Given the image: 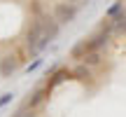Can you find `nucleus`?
Instances as JSON below:
<instances>
[{"instance_id": "2", "label": "nucleus", "mask_w": 126, "mask_h": 117, "mask_svg": "<svg viewBox=\"0 0 126 117\" xmlns=\"http://www.w3.org/2000/svg\"><path fill=\"white\" fill-rule=\"evenodd\" d=\"M42 28H45V35H42V49H45L51 40H56V38H59L61 23L54 19V14H51V17H49V14H45V17H42Z\"/></svg>"}, {"instance_id": "9", "label": "nucleus", "mask_w": 126, "mask_h": 117, "mask_svg": "<svg viewBox=\"0 0 126 117\" xmlns=\"http://www.w3.org/2000/svg\"><path fill=\"white\" fill-rule=\"evenodd\" d=\"M72 77H75V80H89L91 77V68L86 66V63H79V66L72 68Z\"/></svg>"}, {"instance_id": "1", "label": "nucleus", "mask_w": 126, "mask_h": 117, "mask_svg": "<svg viewBox=\"0 0 126 117\" xmlns=\"http://www.w3.org/2000/svg\"><path fill=\"white\" fill-rule=\"evenodd\" d=\"M42 35H45L42 19H33V21H31V28H28V35H26V49L31 52L33 56H37L42 52Z\"/></svg>"}, {"instance_id": "12", "label": "nucleus", "mask_w": 126, "mask_h": 117, "mask_svg": "<svg viewBox=\"0 0 126 117\" xmlns=\"http://www.w3.org/2000/svg\"><path fill=\"white\" fill-rule=\"evenodd\" d=\"M31 12H33V19H42L45 17V7H42L40 0H31Z\"/></svg>"}, {"instance_id": "3", "label": "nucleus", "mask_w": 126, "mask_h": 117, "mask_svg": "<svg viewBox=\"0 0 126 117\" xmlns=\"http://www.w3.org/2000/svg\"><path fill=\"white\" fill-rule=\"evenodd\" d=\"M75 17H77V5H72V2H56V7H54V19L61 23H70V21H75Z\"/></svg>"}, {"instance_id": "10", "label": "nucleus", "mask_w": 126, "mask_h": 117, "mask_svg": "<svg viewBox=\"0 0 126 117\" xmlns=\"http://www.w3.org/2000/svg\"><path fill=\"white\" fill-rule=\"evenodd\" d=\"M100 61H103V56H100V52H89L84 58H82V63H86L89 68H94V66H100Z\"/></svg>"}, {"instance_id": "7", "label": "nucleus", "mask_w": 126, "mask_h": 117, "mask_svg": "<svg viewBox=\"0 0 126 117\" xmlns=\"http://www.w3.org/2000/svg\"><path fill=\"white\" fill-rule=\"evenodd\" d=\"M47 96H49V91H47V87H40V89H35V91H33V94H31V98L26 101V105H28V108H31V110H35L37 105H40L42 101L47 98Z\"/></svg>"}, {"instance_id": "11", "label": "nucleus", "mask_w": 126, "mask_h": 117, "mask_svg": "<svg viewBox=\"0 0 126 117\" xmlns=\"http://www.w3.org/2000/svg\"><path fill=\"white\" fill-rule=\"evenodd\" d=\"M112 21H114V33H126V12L117 14Z\"/></svg>"}, {"instance_id": "16", "label": "nucleus", "mask_w": 126, "mask_h": 117, "mask_svg": "<svg viewBox=\"0 0 126 117\" xmlns=\"http://www.w3.org/2000/svg\"><path fill=\"white\" fill-rule=\"evenodd\" d=\"M40 66H42V58H35L33 63H28V68H26V70H28V73H33V70H37Z\"/></svg>"}, {"instance_id": "15", "label": "nucleus", "mask_w": 126, "mask_h": 117, "mask_svg": "<svg viewBox=\"0 0 126 117\" xmlns=\"http://www.w3.org/2000/svg\"><path fill=\"white\" fill-rule=\"evenodd\" d=\"M14 117H35V115H33V110H31V108L26 105V108L16 110V113H14Z\"/></svg>"}, {"instance_id": "13", "label": "nucleus", "mask_w": 126, "mask_h": 117, "mask_svg": "<svg viewBox=\"0 0 126 117\" xmlns=\"http://www.w3.org/2000/svg\"><path fill=\"white\" fill-rule=\"evenodd\" d=\"M124 5L122 2H114V5H110V7H108V12H105V17H110V19H114V17H117V14H122L124 12Z\"/></svg>"}, {"instance_id": "17", "label": "nucleus", "mask_w": 126, "mask_h": 117, "mask_svg": "<svg viewBox=\"0 0 126 117\" xmlns=\"http://www.w3.org/2000/svg\"><path fill=\"white\" fill-rule=\"evenodd\" d=\"M68 2H72V5H77V7H79V5H84V2H89V0H68Z\"/></svg>"}, {"instance_id": "8", "label": "nucleus", "mask_w": 126, "mask_h": 117, "mask_svg": "<svg viewBox=\"0 0 126 117\" xmlns=\"http://www.w3.org/2000/svg\"><path fill=\"white\" fill-rule=\"evenodd\" d=\"M86 54H89V47H86V40H79L75 47L70 49V58H77V61H82Z\"/></svg>"}, {"instance_id": "4", "label": "nucleus", "mask_w": 126, "mask_h": 117, "mask_svg": "<svg viewBox=\"0 0 126 117\" xmlns=\"http://www.w3.org/2000/svg\"><path fill=\"white\" fill-rule=\"evenodd\" d=\"M16 70H19V58L16 56L9 54V56L0 58V75H2V77H12Z\"/></svg>"}, {"instance_id": "14", "label": "nucleus", "mask_w": 126, "mask_h": 117, "mask_svg": "<svg viewBox=\"0 0 126 117\" xmlns=\"http://www.w3.org/2000/svg\"><path fill=\"white\" fill-rule=\"evenodd\" d=\"M12 98H14V94H12V91H5V94L0 96V108H5L7 103H12Z\"/></svg>"}, {"instance_id": "6", "label": "nucleus", "mask_w": 126, "mask_h": 117, "mask_svg": "<svg viewBox=\"0 0 126 117\" xmlns=\"http://www.w3.org/2000/svg\"><path fill=\"white\" fill-rule=\"evenodd\" d=\"M68 77H72V73L70 70H65V68H61V70H54L51 73V80L47 82V91H51L54 87H59L61 82H65Z\"/></svg>"}, {"instance_id": "5", "label": "nucleus", "mask_w": 126, "mask_h": 117, "mask_svg": "<svg viewBox=\"0 0 126 117\" xmlns=\"http://www.w3.org/2000/svg\"><path fill=\"white\" fill-rule=\"evenodd\" d=\"M108 42H110V35L98 31L96 35H91L89 40H86V47H89V52H100L103 47H108Z\"/></svg>"}]
</instances>
